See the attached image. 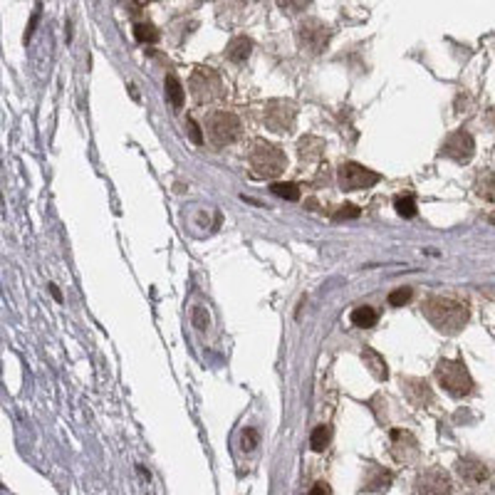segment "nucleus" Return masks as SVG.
I'll return each instance as SVG.
<instances>
[{"label": "nucleus", "mask_w": 495, "mask_h": 495, "mask_svg": "<svg viewBox=\"0 0 495 495\" xmlns=\"http://www.w3.org/2000/svg\"><path fill=\"white\" fill-rule=\"evenodd\" d=\"M423 315L426 319L438 329V332L446 334H458L461 329L468 324V308L451 297H428L423 300Z\"/></svg>", "instance_id": "1"}, {"label": "nucleus", "mask_w": 495, "mask_h": 495, "mask_svg": "<svg viewBox=\"0 0 495 495\" xmlns=\"http://www.w3.org/2000/svg\"><path fill=\"white\" fill-rule=\"evenodd\" d=\"M248 159H251L253 176H258V178H277L285 171V164H287L280 146L268 144V141H263V139L253 141V149H251V154H248Z\"/></svg>", "instance_id": "2"}, {"label": "nucleus", "mask_w": 495, "mask_h": 495, "mask_svg": "<svg viewBox=\"0 0 495 495\" xmlns=\"http://www.w3.org/2000/svg\"><path fill=\"white\" fill-rule=\"evenodd\" d=\"M436 379L443 386L446 394H451L454 399H463L473 391V379H470L468 369L461 362L454 359H441L436 367Z\"/></svg>", "instance_id": "3"}, {"label": "nucleus", "mask_w": 495, "mask_h": 495, "mask_svg": "<svg viewBox=\"0 0 495 495\" xmlns=\"http://www.w3.org/2000/svg\"><path fill=\"white\" fill-rule=\"evenodd\" d=\"M204 129L213 146H228L240 136V119L233 112H209L204 119Z\"/></svg>", "instance_id": "4"}, {"label": "nucleus", "mask_w": 495, "mask_h": 495, "mask_svg": "<svg viewBox=\"0 0 495 495\" xmlns=\"http://www.w3.org/2000/svg\"><path fill=\"white\" fill-rule=\"evenodd\" d=\"M191 94L198 105H213L223 97V82H220V74L211 67H198L191 74Z\"/></svg>", "instance_id": "5"}, {"label": "nucleus", "mask_w": 495, "mask_h": 495, "mask_svg": "<svg viewBox=\"0 0 495 495\" xmlns=\"http://www.w3.org/2000/svg\"><path fill=\"white\" fill-rule=\"evenodd\" d=\"M297 45L303 47L305 53L310 55H319L327 50L329 45V27L324 25L317 18H308V20H300L297 25Z\"/></svg>", "instance_id": "6"}, {"label": "nucleus", "mask_w": 495, "mask_h": 495, "mask_svg": "<svg viewBox=\"0 0 495 495\" xmlns=\"http://www.w3.org/2000/svg\"><path fill=\"white\" fill-rule=\"evenodd\" d=\"M297 119V107L290 99H270L265 105V114H263V121L270 131L275 134H285L295 126Z\"/></svg>", "instance_id": "7"}, {"label": "nucleus", "mask_w": 495, "mask_h": 495, "mask_svg": "<svg viewBox=\"0 0 495 495\" xmlns=\"http://www.w3.org/2000/svg\"><path fill=\"white\" fill-rule=\"evenodd\" d=\"M339 188L342 191H362V188H369L374 186V183H379V173L369 171L367 166H362V164H342L339 166Z\"/></svg>", "instance_id": "8"}, {"label": "nucleus", "mask_w": 495, "mask_h": 495, "mask_svg": "<svg viewBox=\"0 0 495 495\" xmlns=\"http://www.w3.org/2000/svg\"><path fill=\"white\" fill-rule=\"evenodd\" d=\"M441 154H443V157L454 159V161H458V164H468L470 159H473V154H475V141H473V136H470L466 129L454 131V134H451L449 139L443 141Z\"/></svg>", "instance_id": "9"}, {"label": "nucleus", "mask_w": 495, "mask_h": 495, "mask_svg": "<svg viewBox=\"0 0 495 495\" xmlns=\"http://www.w3.org/2000/svg\"><path fill=\"white\" fill-rule=\"evenodd\" d=\"M454 485H451V478L446 470L441 468H428L423 470L421 475L414 483V493H428V495H438V493H451Z\"/></svg>", "instance_id": "10"}, {"label": "nucleus", "mask_w": 495, "mask_h": 495, "mask_svg": "<svg viewBox=\"0 0 495 495\" xmlns=\"http://www.w3.org/2000/svg\"><path fill=\"white\" fill-rule=\"evenodd\" d=\"M391 456L402 463H409L418 456V443L416 438L409 431H402V428H394L391 431Z\"/></svg>", "instance_id": "11"}, {"label": "nucleus", "mask_w": 495, "mask_h": 495, "mask_svg": "<svg viewBox=\"0 0 495 495\" xmlns=\"http://www.w3.org/2000/svg\"><path fill=\"white\" fill-rule=\"evenodd\" d=\"M402 384H404V394H407V399H409V402H411V407H416V409H426L428 404H433L431 386H428L423 379H414V376H404Z\"/></svg>", "instance_id": "12"}, {"label": "nucleus", "mask_w": 495, "mask_h": 495, "mask_svg": "<svg viewBox=\"0 0 495 495\" xmlns=\"http://www.w3.org/2000/svg\"><path fill=\"white\" fill-rule=\"evenodd\" d=\"M456 470H458L461 478L470 485H480L485 478H488V466L480 463V461H475V458H458L456 461Z\"/></svg>", "instance_id": "13"}, {"label": "nucleus", "mask_w": 495, "mask_h": 495, "mask_svg": "<svg viewBox=\"0 0 495 495\" xmlns=\"http://www.w3.org/2000/svg\"><path fill=\"white\" fill-rule=\"evenodd\" d=\"M391 485V473L381 466H369L364 478V490L369 493H379V490H389Z\"/></svg>", "instance_id": "14"}, {"label": "nucleus", "mask_w": 495, "mask_h": 495, "mask_svg": "<svg viewBox=\"0 0 495 495\" xmlns=\"http://www.w3.org/2000/svg\"><path fill=\"white\" fill-rule=\"evenodd\" d=\"M251 53H253V42L248 37H233L228 42V47H225V58L235 65H243L245 60L251 58Z\"/></svg>", "instance_id": "15"}, {"label": "nucleus", "mask_w": 495, "mask_h": 495, "mask_svg": "<svg viewBox=\"0 0 495 495\" xmlns=\"http://www.w3.org/2000/svg\"><path fill=\"white\" fill-rule=\"evenodd\" d=\"M362 357H364L367 369H369L379 381H384L386 376H389V371H386V362H384V357H381L379 352H374L371 347H367V350L362 352Z\"/></svg>", "instance_id": "16"}, {"label": "nucleus", "mask_w": 495, "mask_h": 495, "mask_svg": "<svg viewBox=\"0 0 495 495\" xmlns=\"http://www.w3.org/2000/svg\"><path fill=\"white\" fill-rule=\"evenodd\" d=\"M297 152H300L303 161H312V159L322 157V141H319L317 136H305V139H300V144H297Z\"/></svg>", "instance_id": "17"}, {"label": "nucleus", "mask_w": 495, "mask_h": 495, "mask_svg": "<svg viewBox=\"0 0 495 495\" xmlns=\"http://www.w3.org/2000/svg\"><path fill=\"white\" fill-rule=\"evenodd\" d=\"M352 324H355V327H374L376 324V319H379V315H376V310L374 308H357L355 312H352Z\"/></svg>", "instance_id": "18"}, {"label": "nucleus", "mask_w": 495, "mask_h": 495, "mask_svg": "<svg viewBox=\"0 0 495 495\" xmlns=\"http://www.w3.org/2000/svg\"><path fill=\"white\" fill-rule=\"evenodd\" d=\"M475 193L485 201H495V178L493 173H480L475 181Z\"/></svg>", "instance_id": "19"}, {"label": "nucleus", "mask_w": 495, "mask_h": 495, "mask_svg": "<svg viewBox=\"0 0 495 495\" xmlns=\"http://www.w3.org/2000/svg\"><path fill=\"white\" fill-rule=\"evenodd\" d=\"M166 94H169V102H171L173 110H181L183 107V87L173 74L166 77Z\"/></svg>", "instance_id": "20"}, {"label": "nucleus", "mask_w": 495, "mask_h": 495, "mask_svg": "<svg viewBox=\"0 0 495 495\" xmlns=\"http://www.w3.org/2000/svg\"><path fill=\"white\" fill-rule=\"evenodd\" d=\"M394 209L402 218H414V216H416V201H414L411 196H396Z\"/></svg>", "instance_id": "21"}, {"label": "nucleus", "mask_w": 495, "mask_h": 495, "mask_svg": "<svg viewBox=\"0 0 495 495\" xmlns=\"http://www.w3.org/2000/svg\"><path fill=\"white\" fill-rule=\"evenodd\" d=\"M329 436H332V431H329V426H317V428H315L312 436H310V446H312V451H317V454H322V451L327 449Z\"/></svg>", "instance_id": "22"}, {"label": "nucleus", "mask_w": 495, "mask_h": 495, "mask_svg": "<svg viewBox=\"0 0 495 495\" xmlns=\"http://www.w3.org/2000/svg\"><path fill=\"white\" fill-rule=\"evenodd\" d=\"M134 37L139 42H157L159 40V32L154 30L152 25H146V22H139V25H134Z\"/></svg>", "instance_id": "23"}, {"label": "nucleus", "mask_w": 495, "mask_h": 495, "mask_svg": "<svg viewBox=\"0 0 495 495\" xmlns=\"http://www.w3.org/2000/svg\"><path fill=\"white\" fill-rule=\"evenodd\" d=\"M272 193L280 198H287V201H297V198H300V191H297L295 183H275Z\"/></svg>", "instance_id": "24"}, {"label": "nucleus", "mask_w": 495, "mask_h": 495, "mask_svg": "<svg viewBox=\"0 0 495 495\" xmlns=\"http://www.w3.org/2000/svg\"><path fill=\"white\" fill-rule=\"evenodd\" d=\"M409 300H411V290H409V287H399V290H394L389 295L391 308H402V305H407Z\"/></svg>", "instance_id": "25"}, {"label": "nucleus", "mask_w": 495, "mask_h": 495, "mask_svg": "<svg viewBox=\"0 0 495 495\" xmlns=\"http://www.w3.org/2000/svg\"><path fill=\"white\" fill-rule=\"evenodd\" d=\"M285 13H303L312 0H275Z\"/></svg>", "instance_id": "26"}, {"label": "nucleus", "mask_w": 495, "mask_h": 495, "mask_svg": "<svg viewBox=\"0 0 495 495\" xmlns=\"http://www.w3.org/2000/svg\"><path fill=\"white\" fill-rule=\"evenodd\" d=\"M258 431L256 428H245L243 431V436H240V446H243V451H253L258 446Z\"/></svg>", "instance_id": "27"}, {"label": "nucleus", "mask_w": 495, "mask_h": 495, "mask_svg": "<svg viewBox=\"0 0 495 495\" xmlns=\"http://www.w3.org/2000/svg\"><path fill=\"white\" fill-rule=\"evenodd\" d=\"M359 216V209L357 206H342V209L334 213V220H344V218H357Z\"/></svg>", "instance_id": "28"}, {"label": "nucleus", "mask_w": 495, "mask_h": 495, "mask_svg": "<svg viewBox=\"0 0 495 495\" xmlns=\"http://www.w3.org/2000/svg\"><path fill=\"white\" fill-rule=\"evenodd\" d=\"M186 129L191 131V136H193V141H196V144H204V134H201V129L196 126V121L188 119V121H186Z\"/></svg>", "instance_id": "29"}, {"label": "nucleus", "mask_w": 495, "mask_h": 495, "mask_svg": "<svg viewBox=\"0 0 495 495\" xmlns=\"http://www.w3.org/2000/svg\"><path fill=\"white\" fill-rule=\"evenodd\" d=\"M312 493H315V495L329 493V485H327V483H317V485H315V488H312Z\"/></svg>", "instance_id": "30"}]
</instances>
